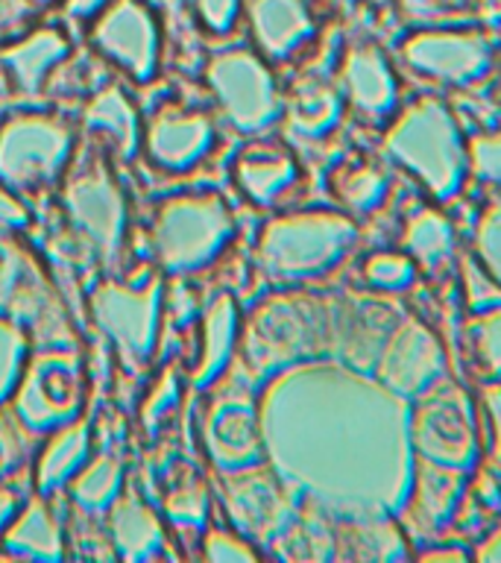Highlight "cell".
<instances>
[{
  "label": "cell",
  "instance_id": "8992f818",
  "mask_svg": "<svg viewBox=\"0 0 501 563\" xmlns=\"http://www.w3.org/2000/svg\"><path fill=\"white\" fill-rule=\"evenodd\" d=\"M448 376L446 346L437 329L420 317L396 320L376 355V378L396 396L413 399Z\"/></svg>",
  "mask_w": 501,
  "mask_h": 563
},
{
  "label": "cell",
  "instance_id": "ffe728a7",
  "mask_svg": "<svg viewBox=\"0 0 501 563\" xmlns=\"http://www.w3.org/2000/svg\"><path fill=\"white\" fill-rule=\"evenodd\" d=\"M472 558L483 563H501V519L490 526L478 540L472 543Z\"/></svg>",
  "mask_w": 501,
  "mask_h": 563
},
{
  "label": "cell",
  "instance_id": "d6986e66",
  "mask_svg": "<svg viewBox=\"0 0 501 563\" xmlns=\"http://www.w3.org/2000/svg\"><path fill=\"white\" fill-rule=\"evenodd\" d=\"M393 9L408 24H446L469 15V0H393Z\"/></svg>",
  "mask_w": 501,
  "mask_h": 563
},
{
  "label": "cell",
  "instance_id": "30bf717a",
  "mask_svg": "<svg viewBox=\"0 0 501 563\" xmlns=\"http://www.w3.org/2000/svg\"><path fill=\"white\" fill-rule=\"evenodd\" d=\"M334 545L352 561H402L411 558V540L402 522L387 517L341 519L334 528Z\"/></svg>",
  "mask_w": 501,
  "mask_h": 563
},
{
  "label": "cell",
  "instance_id": "ac0fdd59",
  "mask_svg": "<svg viewBox=\"0 0 501 563\" xmlns=\"http://www.w3.org/2000/svg\"><path fill=\"white\" fill-rule=\"evenodd\" d=\"M472 246L483 273L501 288V194L496 200L487 202L481 214H478Z\"/></svg>",
  "mask_w": 501,
  "mask_h": 563
},
{
  "label": "cell",
  "instance_id": "603a6c76",
  "mask_svg": "<svg viewBox=\"0 0 501 563\" xmlns=\"http://www.w3.org/2000/svg\"><path fill=\"white\" fill-rule=\"evenodd\" d=\"M492 103L499 106L501 109V53L496 56V62H492Z\"/></svg>",
  "mask_w": 501,
  "mask_h": 563
},
{
  "label": "cell",
  "instance_id": "9c48e42d",
  "mask_svg": "<svg viewBox=\"0 0 501 563\" xmlns=\"http://www.w3.org/2000/svg\"><path fill=\"white\" fill-rule=\"evenodd\" d=\"M399 250L411 255L416 267H420L422 279H443L457 255V229L455 220L448 218L439 206H420L411 211L402 223Z\"/></svg>",
  "mask_w": 501,
  "mask_h": 563
},
{
  "label": "cell",
  "instance_id": "52a82bcc",
  "mask_svg": "<svg viewBox=\"0 0 501 563\" xmlns=\"http://www.w3.org/2000/svg\"><path fill=\"white\" fill-rule=\"evenodd\" d=\"M469 470L439 464L431 457L413 455L411 493L402 510V528L408 540L416 543H434L452 526L457 501L464 493Z\"/></svg>",
  "mask_w": 501,
  "mask_h": 563
},
{
  "label": "cell",
  "instance_id": "5bb4252c",
  "mask_svg": "<svg viewBox=\"0 0 501 563\" xmlns=\"http://www.w3.org/2000/svg\"><path fill=\"white\" fill-rule=\"evenodd\" d=\"M302 179L297 156L281 144H267L249 162V191L258 200H276L279 194L293 191Z\"/></svg>",
  "mask_w": 501,
  "mask_h": 563
},
{
  "label": "cell",
  "instance_id": "3957f363",
  "mask_svg": "<svg viewBox=\"0 0 501 563\" xmlns=\"http://www.w3.org/2000/svg\"><path fill=\"white\" fill-rule=\"evenodd\" d=\"M411 446L413 455L472 470L481 461L475 396L448 376L413 396Z\"/></svg>",
  "mask_w": 501,
  "mask_h": 563
},
{
  "label": "cell",
  "instance_id": "e0dca14e",
  "mask_svg": "<svg viewBox=\"0 0 501 563\" xmlns=\"http://www.w3.org/2000/svg\"><path fill=\"white\" fill-rule=\"evenodd\" d=\"M466 183L501 191V130H475L466 139Z\"/></svg>",
  "mask_w": 501,
  "mask_h": 563
},
{
  "label": "cell",
  "instance_id": "7402d4cb",
  "mask_svg": "<svg viewBox=\"0 0 501 563\" xmlns=\"http://www.w3.org/2000/svg\"><path fill=\"white\" fill-rule=\"evenodd\" d=\"M469 18L483 30H499L501 0H469Z\"/></svg>",
  "mask_w": 501,
  "mask_h": 563
},
{
  "label": "cell",
  "instance_id": "ba28073f",
  "mask_svg": "<svg viewBox=\"0 0 501 563\" xmlns=\"http://www.w3.org/2000/svg\"><path fill=\"white\" fill-rule=\"evenodd\" d=\"M390 185L393 179H390L387 158L367 150H349L329 170V191L334 202L352 218L376 214L390 197Z\"/></svg>",
  "mask_w": 501,
  "mask_h": 563
},
{
  "label": "cell",
  "instance_id": "7a4b0ae2",
  "mask_svg": "<svg viewBox=\"0 0 501 563\" xmlns=\"http://www.w3.org/2000/svg\"><path fill=\"white\" fill-rule=\"evenodd\" d=\"M408 70L434 86L475 88L490 79L496 53L478 24H420L396 44Z\"/></svg>",
  "mask_w": 501,
  "mask_h": 563
},
{
  "label": "cell",
  "instance_id": "5b68a950",
  "mask_svg": "<svg viewBox=\"0 0 501 563\" xmlns=\"http://www.w3.org/2000/svg\"><path fill=\"white\" fill-rule=\"evenodd\" d=\"M334 88L346 112L369 126H387L402 109V79L378 42H352L337 59Z\"/></svg>",
  "mask_w": 501,
  "mask_h": 563
},
{
  "label": "cell",
  "instance_id": "4fadbf2b",
  "mask_svg": "<svg viewBox=\"0 0 501 563\" xmlns=\"http://www.w3.org/2000/svg\"><path fill=\"white\" fill-rule=\"evenodd\" d=\"M346 106L341 100V91L332 82L323 79H308L297 88V95L290 97V126L308 139H323L332 135L341 123Z\"/></svg>",
  "mask_w": 501,
  "mask_h": 563
},
{
  "label": "cell",
  "instance_id": "6da1fadb",
  "mask_svg": "<svg viewBox=\"0 0 501 563\" xmlns=\"http://www.w3.org/2000/svg\"><path fill=\"white\" fill-rule=\"evenodd\" d=\"M381 156L408 170L434 200L446 202L466 185V135L460 114L443 97H416L385 126Z\"/></svg>",
  "mask_w": 501,
  "mask_h": 563
},
{
  "label": "cell",
  "instance_id": "277c9868",
  "mask_svg": "<svg viewBox=\"0 0 501 563\" xmlns=\"http://www.w3.org/2000/svg\"><path fill=\"white\" fill-rule=\"evenodd\" d=\"M358 218L346 211H305L272 223L264 238V255L285 276H320L358 244Z\"/></svg>",
  "mask_w": 501,
  "mask_h": 563
},
{
  "label": "cell",
  "instance_id": "7c38bea8",
  "mask_svg": "<svg viewBox=\"0 0 501 563\" xmlns=\"http://www.w3.org/2000/svg\"><path fill=\"white\" fill-rule=\"evenodd\" d=\"M501 519V475L487 464H475L466 475L464 493L457 501L448 531L464 537V543H475L478 537Z\"/></svg>",
  "mask_w": 501,
  "mask_h": 563
},
{
  "label": "cell",
  "instance_id": "8fae6325",
  "mask_svg": "<svg viewBox=\"0 0 501 563\" xmlns=\"http://www.w3.org/2000/svg\"><path fill=\"white\" fill-rule=\"evenodd\" d=\"M457 350L475 385L501 382V306H487L464 317L457 329Z\"/></svg>",
  "mask_w": 501,
  "mask_h": 563
},
{
  "label": "cell",
  "instance_id": "2e32d148",
  "mask_svg": "<svg viewBox=\"0 0 501 563\" xmlns=\"http://www.w3.org/2000/svg\"><path fill=\"white\" fill-rule=\"evenodd\" d=\"M475 417H478V452L490 470L501 475V382H483L475 390Z\"/></svg>",
  "mask_w": 501,
  "mask_h": 563
},
{
  "label": "cell",
  "instance_id": "9a60e30c",
  "mask_svg": "<svg viewBox=\"0 0 501 563\" xmlns=\"http://www.w3.org/2000/svg\"><path fill=\"white\" fill-rule=\"evenodd\" d=\"M422 279L420 267L404 250H376L360 262V282L381 294H404Z\"/></svg>",
  "mask_w": 501,
  "mask_h": 563
},
{
  "label": "cell",
  "instance_id": "44dd1931",
  "mask_svg": "<svg viewBox=\"0 0 501 563\" xmlns=\"http://www.w3.org/2000/svg\"><path fill=\"white\" fill-rule=\"evenodd\" d=\"M420 558L422 561H469L472 549L457 545V540H443V537H437L431 549H422Z\"/></svg>",
  "mask_w": 501,
  "mask_h": 563
}]
</instances>
